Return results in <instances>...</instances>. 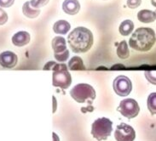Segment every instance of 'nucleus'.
Segmentation results:
<instances>
[{
  "instance_id": "5",
  "label": "nucleus",
  "mask_w": 156,
  "mask_h": 141,
  "mask_svg": "<svg viewBox=\"0 0 156 141\" xmlns=\"http://www.w3.org/2000/svg\"><path fill=\"white\" fill-rule=\"evenodd\" d=\"M70 95L79 103H84L87 100H94L96 98V91L92 86L86 83H80L73 88Z\"/></svg>"
},
{
  "instance_id": "14",
  "label": "nucleus",
  "mask_w": 156,
  "mask_h": 141,
  "mask_svg": "<svg viewBox=\"0 0 156 141\" xmlns=\"http://www.w3.org/2000/svg\"><path fill=\"white\" fill-rule=\"evenodd\" d=\"M71 28V26L68 23L67 21L64 20H60V21H56L54 26H53V30L56 34H60V35H65L69 32V30Z\"/></svg>"
},
{
  "instance_id": "17",
  "label": "nucleus",
  "mask_w": 156,
  "mask_h": 141,
  "mask_svg": "<svg viewBox=\"0 0 156 141\" xmlns=\"http://www.w3.org/2000/svg\"><path fill=\"white\" fill-rule=\"evenodd\" d=\"M68 68L72 70H84L85 67H84V62L82 59L79 56H73L68 62Z\"/></svg>"
},
{
  "instance_id": "1",
  "label": "nucleus",
  "mask_w": 156,
  "mask_h": 141,
  "mask_svg": "<svg viewBox=\"0 0 156 141\" xmlns=\"http://www.w3.org/2000/svg\"><path fill=\"white\" fill-rule=\"evenodd\" d=\"M68 43L73 53H85L92 46L93 34L84 26H79L68 35Z\"/></svg>"
},
{
  "instance_id": "21",
  "label": "nucleus",
  "mask_w": 156,
  "mask_h": 141,
  "mask_svg": "<svg viewBox=\"0 0 156 141\" xmlns=\"http://www.w3.org/2000/svg\"><path fill=\"white\" fill-rule=\"evenodd\" d=\"M55 60L59 62H65L69 57V51L66 50L62 53H59V54H54Z\"/></svg>"
},
{
  "instance_id": "13",
  "label": "nucleus",
  "mask_w": 156,
  "mask_h": 141,
  "mask_svg": "<svg viewBox=\"0 0 156 141\" xmlns=\"http://www.w3.org/2000/svg\"><path fill=\"white\" fill-rule=\"evenodd\" d=\"M137 19L142 23H151L156 20V15L149 9H143L137 13Z\"/></svg>"
},
{
  "instance_id": "28",
  "label": "nucleus",
  "mask_w": 156,
  "mask_h": 141,
  "mask_svg": "<svg viewBox=\"0 0 156 141\" xmlns=\"http://www.w3.org/2000/svg\"><path fill=\"white\" fill-rule=\"evenodd\" d=\"M151 4H152L153 6L156 7V0H151Z\"/></svg>"
},
{
  "instance_id": "25",
  "label": "nucleus",
  "mask_w": 156,
  "mask_h": 141,
  "mask_svg": "<svg viewBox=\"0 0 156 141\" xmlns=\"http://www.w3.org/2000/svg\"><path fill=\"white\" fill-rule=\"evenodd\" d=\"M15 0H0V6L3 8H9L14 4Z\"/></svg>"
},
{
  "instance_id": "16",
  "label": "nucleus",
  "mask_w": 156,
  "mask_h": 141,
  "mask_svg": "<svg viewBox=\"0 0 156 141\" xmlns=\"http://www.w3.org/2000/svg\"><path fill=\"white\" fill-rule=\"evenodd\" d=\"M134 30V23L131 20H126L119 25V31L122 36H129Z\"/></svg>"
},
{
  "instance_id": "20",
  "label": "nucleus",
  "mask_w": 156,
  "mask_h": 141,
  "mask_svg": "<svg viewBox=\"0 0 156 141\" xmlns=\"http://www.w3.org/2000/svg\"><path fill=\"white\" fill-rule=\"evenodd\" d=\"M145 77L150 83L156 85V70H146L145 71Z\"/></svg>"
},
{
  "instance_id": "4",
  "label": "nucleus",
  "mask_w": 156,
  "mask_h": 141,
  "mask_svg": "<svg viewBox=\"0 0 156 141\" xmlns=\"http://www.w3.org/2000/svg\"><path fill=\"white\" fill-rule=\"evenodd\" d=\"M113 131V122L106 117L98 118L93 122L91 134L97 140H106Z\"/></svg>"
},
{
  "instance_id": "23",
  "label": "nucleus",
  "mask_w": 156,
  "mask_h": 141,
  "mask_svg": "<svg viewBox=\"0 0 156 141\" xmlns=\"http://www.w3.org/2000/svg\"><path fill=\"white\" fill-rule=\"evenodd\" d=\"M142 0H127V6L130 9H136L139 7Z\"/></svg>"
},
{
  "instance_id": "9",
  "label": "nucleus",
  "mask_w": 156,
  "mask_h": 141,
  "mask_svg": "<svg viewBox=\"0 0 156 141\" xmlns=\"http://www.w3.org/2000/svg\"><path fill=\"white\" fill-rule=\"evenodd\" d=\"M18 57L11 51H4L0 54V66L4 68H13L16 66Z\"/></svg>"
},
{
  "instance_id": "19",
  "label": "nucleus",
  "mask_w": 156,
  "mask_h": 141,
  "mask_svg": "<svg viewBox=\"0 0 156 141\" xmlns=\"http://www.w3.org/2000/svg\"><path fill=\"white\" fill-rule=\"evenodd\" d=\"M148 109L152 115H156V93L150 94L148 97Z\"/></svg>"
},
{
  "instance_id": "26",
  "label": "nucleus",
  "mask_w": 156,
  "mask_h": 141,
  "mask_svg": "<svg viewBox=\"0 0 156 141\" xmlns=\"http://www.w3.org/2000/svg\"><path fill=\"white\" fill-rule=\"evenodd\" d=\"M56 65V63L55 61H49L46 65L44 67V70H52L54 67Z\"/></svg>"
},
{
  "instance_id": "12",
  "label": "nucleus",
  "mask_w": 156,
  "mask_h": 141,
  "mask_svg": "<svg viewBox=\"0 0 156 141\" xmlns=\"http://www.w3.org/2000/svg\"><path fill=\"white\" fill-rule=\"evenodd\" d=\"M52 49L54 50V54L62 53L67 50V43L65 38L62 37H55L51 42Z\"/></svg>"
},
{
  "instance_id": "8",
  "label": "nucleus",
  "mask_w": 156,
  "mask_h": 141,
  "mask_svg": "<svg viewBox=\"0 0 156 141\" xmlns=\"http://www.w3.org/2000/svg\"><path fill=\"white\" fill-rule=\"evenodd\" d=\"M114 138L117 141H134L136 132L132 127L126 123H120L114 132Z\"/></svg>"
},
{
  "instance_id": "10",
  "label": "nucleus",
  "mask_w": 156,
  "mask_h": 141,
  "mask_svg": "<svg viewBox=\"0 0 156 141\" xmlns=\"http://www.w3.org/2000/svg\"><path fill=\"white\" fill-rule=\"evenodd\" d=\"M62 9L68 15H76L80 10V2L78 0H65L62 4Z\"/></svg>"
},
{
  "instance_id": "2",
  "label": "nucleus",
  "mask_w": 156,
  "mask_h": 141,
  "mask_svg": "<svg viewBox=\"0 0 156 141\" xmlns=\"http://www.w3.org/2000/svg\"><path fill=\"white\" fill-rule=\"evenodd\" d=\"M155 42V33L152 28L140 27L133 33L129 40V45L133 50L147 52L151 50Z\"/></svg>"
},
{
  "instance_id": "24",
  "label": "nucleus",
  "mask_w": 156,
  "mask_h": 141,
  "mask_svg": "<svg viewBox=\"0 0 156 141\" xmlns=\"http://www.w3.org/2000/svg\"><path fill=\"white\" fill-rule=\"evenodd\" d=\"M8 21V15L3 9L0 8V26L4 25Z\"/></svg>"
},
{
  "instance_id": "3",
  "label": "nucleus",
  "mask_w": 156,
  "mask_h": 141,
  "mask_svg": "<svg viewBox=\"0 0 156 141\" xmlns=\"http://www.w3.org/2000/svg\"><path fill=\"white\" fill-rule=\"evenodd\" d=\"M52 70H53V74H52L53 86L66 89L71 85L72 77L65 64H56Z\"/></svg>"
},
{
  "instance_id": "27",
  "label": "nucleus",
  "mask_w": 156,
  "mask_h": 141,
  "mask_svg": "<svg viewBox=\"0 0 156 141\" xmlns=\"http://www.w3.org/2000/svg\"><path fill=\"white\" fill-rule=\"evenodd\" d=\"M53 137H54V141H59V138L55 133H53Z\"/></svg>"
},
{
  "instance_id": "18",
  "label": "nucleus",
  "mask_w": 156,
  "mask_h": 141,
  "mask_svg": "<svg viewBox=\"0 0 156 141\" xmlns=\"http://www.w3.org/2000/svg\"><path fill=\"white\" fill-rule=\"evenodd\" d=\"M117 55L122 60H126L130 56V51L128 49V44L126 40H123L119 43L117 49Z\"/></svg>"
},
{
  "instance_id": "15",
  "label": "nucleus",
  "mask_w": 156,
  "mask_h": 141,
  "mask_svg": "<svg viewBox=\"0 0 156 141\" xmlns=\"http://www.w3.org/2000/svg\"><path fill=\"white\" fill-rule=\"evenodd\" d=\"M22 12L24 14V15L27 16V18H31L34 19L36 18L40 14V9H35L31 6L30 2H26L25 4L22 6Z\"/></svg>"
},
{
  "instance_id": "11",
  "label": "nucleus",
  "mask_w": 156,
  "mask_h": 141,
  "mask_svg": "<svg viewBox=\"0 0 156 141\" xmlns=\"http://www.w3.org/2000/svg\"><path fill=\"white\" fill-rule=\"evenodd\" d=\"M30 42V34L27 32H18L12 37L13 44L17 47H22L28 44Z\"/></svg>"
},
{
  "instance_id": "6",
  "label": "nucleus",
  "mask_w": 156,
  "mask_h": 141,
  "mask_svg": "<svg viewBox=\"0 0 156 141\" xmlns=\"http://www.w3.org/2000/svg\"><path fill=\"white\" fill-rule=\"evenodd\" d=\"M118 111L120 114L126 118L131 119L138 115L140 107L137 102L133 99H126L123 100L118 107Z\"/></svg>"
},
{
  "instance_id": "29",
  "label": "nucleus",
  "mask_w": 156,
  "mask_h": 141,
  "mask_svg": "<svg viewBox=\"0 0 156 141\" xmlns=\"http://www.w3.org/2000/svg\"><path fill=\"white\" fill-rule=\"evenodd\" d=\"M154 14H155V15H156V10H155V11H154Z\"/></svg>"
},
{
  "instance_id": "7",
  "label": "nucleus",
  "mask_w": 156,
  "mask_h": 141,
  "mask_svg": "<svg viewBox=\"0 0 156 141\" xmlns=\"http://www.w3.org/2000/svg\"><path fill=\"white\" fill-rule=\"evenodd\" d=\"M114 90L118 95L126 97L129 95L132 90L131 81L126 76H119L114 79L113 83Z\"/></svg>"
},
{
  "instance_id": "22",
  "label": "nucleus",
  "mask_w": 156,
  "mask_h": 141,
  "mask_svg": "<svg viewBox=\"0 0 156 141\" xmlns=\"http://www.w3.org/2000/svg\"><path fill=\"white\" fill-rule=\"evenodd\" d=\"M49 1L50 0H31L30 4H31L32 7H34L35 9H39L48 4Z\"/></svg>"
}]
</instances>
